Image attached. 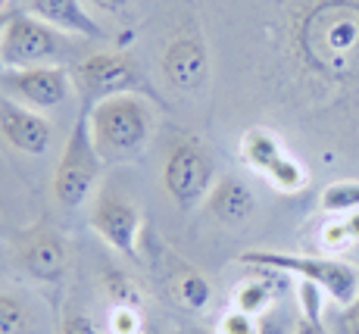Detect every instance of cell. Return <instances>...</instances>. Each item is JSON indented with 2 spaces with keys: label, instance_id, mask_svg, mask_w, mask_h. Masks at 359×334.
Returning a JSON list of instances; mask_svg holds the SVG:
<instances>
[{
  "label": "cell",
  "instance_id": "8",
  "mask_svg": "<svg viewBox=\"0 0 359 334\" xmlns=\"http://www.w3.org/2000/svg\"><path fill=\"white\" fill-rule=\"evenodd\" d=\"M72 81L85 107H94L116 94H150L144 75L137 72V62L126 51L88 53L72 66Z\"/></svg>",
  "mask_w": 359,
  "mask_h": 334
},
{
  "label": "cell",
  "instance_id": "26",
  "mask_svg": "<svg viewBox=\"0 0 359 334\" xmlns=\"http://www.w3.org/2000/svg\"><path fill=\"white\" fill-rule=\"evenodd\" d=\"M85 4H91L97 13H107V16H126V13L135 10L141 0H85Z\"/></svg>",
  "mask_w": 359,
  "mask_h": 334
},
{
  "label": "cell",
  "instance_id": "28",
  "mask_svg": "<svg viewBox=\"0 0 359 334\" xmlns=\"http://www.w3.org/2000/svg\"><path fill=\"white\" fill-rule=\"evenodd\" d=\"M10 13H0V38H4V29H6V22H10ZM0 72H4V66H0Z\"/></svg>",
  "mask_w": 359,
  "mask_h": 334
},
{
  "label": "cell",
  "instance_id": "19",
  "mask_svg": "<svg viewBox=\"0 0 359 334\" xmlns=\"http://www.w3.org/2000/svg\"><path fill=\"white\" fill-rule=\"evenodd\" d=\"M100 290L107 294L109 306H137L144 309V290L137 284L135 275H128L126 269H113L107 266L100 272Z\"/></svg>",
  "mask_w": 359,
  "mask_h": 334
},
{
  "label": "cell",
  "instance_id": "11",
  "mask_svg": "<svg viewBox=\"0 0 359 334\" xmlns=\"http://www.w3.org/2000/svg\"><path fill=\"white\" fill-rule=\"evenodd\" d=\"M13 256H16V266L41 284H60L66 278L69 247L50 222H34L22 228L13 243Z\"/></svg>",
  "mask_w": 359,
  "mask_h": 334
},
{
  "label": "cell",
  "instance_id": "7",
  "mask_svg": "<svg viewBox=\"0 0 359 334\" xmlns=\"http://www.w3.org/2000/svg\"><path fill=\"white\" fill-rule=\"evenodd\" d=\"M216 185V166L200 138H182L163 163V191L182 213L203 206Z\"/></svg>",
  "mask_w": 359,
  "mask_h": 334
},
{
  "label": "cell",
  "instance_id": "14",
  "mask_svg": "<svg viewBox=\"0 0 359 334\" xmlns=\"http://www.w3.org/2000/svg\"><path fill=\"white\" fill-rule=\"evenodd\" d=\"M22 4H25V13L38 16L41 22L53 25V29H60L69 38H81V41L107 38L103 25L85 6V0H22Z\"/></svg>",
  "mask_w": 359,
  "mask_h": 334
},
{
  "label": "cell",
  "instance_id": "24",
  "mask_svg": "<svg viewBox=\"0 0 359 334\" xmlns=\"http://www.w3.org/2000/svg\"><path fill=\"white\" fill-rule=\"evenodd\" d=\"M219 334H262L259 316H250V312H241L231 306V309L219 319Z\"/></svg>",
  "mask_w": 359,
  "mask_h": 334
},
{
  "label": "cell",
  "instance_id": "4",
  "mask_svg": "<svg viewBox=\"0 0 359 334\" xmlns=\"http://www.w3.org/2000/svg\"><path fill=\"white\" fill-rule=\"evenodd\" d=\"M103 166L107 163L94 147V135H91V107L81 103L72 131H69L63 144V153H60V163L53 169V185H50L53 200L63 210L81 206L100 187Z\"/></svg>",
  "mask_w": 359,
  "mask_h": 334
},
{
  "label": "cell",
  "instance_id": "30",
  "mask_svg": "<svg viewBox=\"0 0 359 334\" xmlns=\"http://www.w3.org/2000/svg\"><path fill=\"white\" fill-rule=\"evenodd\" d=\"M0 234H4V228H0Z\"/></svg>",
  "mask_w": 359,
  "mask_h": 334
},
{
  "label": "cell",
  "instance_id": "18",
  "mask_svg": "<svg viewBox=\"0 0 359 334\" xmlns=\"http://www.w3.org/2000/svg\"><path fill=\"white\" fill-rule=\"evenodd\" d=\"M34 309L22 290L0 288V334H32Z\"/></svg>",
  "mask_w": 359,
  "mask_h": 334
},
{
  "label": "cell",
  "instance_id": "10",
  "mask_svg": "<svg viewBox=\"0 0 359 334\" xmlns=\"http://www.w3.org/2000/svg\"><path fill=\"white\" fill-rule=\"evenodd\" d=\"M0 94L13 97L22 107L38 113H53L66 107L75 94L72 69L66 66H32V69H4L0 72Z\"/></svg>",
  "mask_w": 359,
  "mask_h": 334
},
{
  "label": "cell",
  "instance_id": "29",
  "mask_svg": "<svg viewBox=\"0 0 359 334\" xmlns=\"http://www.w3.org/2000/svg\"><path fill=\"white\" fill-rule=\"evenodd\" d=\"M6 6H10V0H0V13H10Z\"/></svg>",
  "mask_w": 359,
  "mask_h": 334
},
{
  "label": "cell",
  "instance_id": "17",
  "mask_svg": "<svg viewBox=\"0 0 359 334\" xmlns=\"http://www.w3.org/2000/svg\"><path fill=\"white\" fill-rule=\"evenodd\" d=\"M165 294L184 312H203L212 303V284L200 269L188 262H175L165 275Z\"/></svg>",
  "mask_w": 359,
  "mask_h": 334
},
{
  "label": "cell",
  "instance_id": "20",
  "mask_svg": "<svg viewBox=\"0 0 359 334\" xmlns=\"http://www.w3.org/2000/svg\"><path fill=\"white\" fill-rule=\"evenodd\" d=\"M322 297H325L322 288H316L313 281H300V288H297L300 322H297L294 334H328L325 322H322Z\"/></svg>",
  "mask_w": 359,
  "mask_h": 334
},
{
  "label": "cell",
  "instance_id": "15",
  "mask_svg": "<svg viewBox=\"0 0 359 334\" xmlns=\"http://www.w3.org/2000/svg\"><path fill=\"white\" fill-rule=\"evenodd\" d=\"M203 210L219 225H244L257 213V194L250 191V185L241 182L238 175H222V178H216L212 191L206 194Z\"/></svg>",
  "mask_w": 359,
  "mask_h": 334
},
{
  "label": "cell",
  "instance_id": "5",
  "mask_svg": "<svg viewBox=\"0 0 359 334\" xmlns=\"http://www.w3.org/2000/svg\"><path fill=\"white\" fill-rule=\"evenodd\" d=\"M72 51V38L53 25L41 22L25 10H13L10 22L0 38V66L4 69H32V66H60V60Z\"/></svg>",
  "mask_w": 359,
  "mask_h": 334
},
{
  "label": "cell",
  "instance_id": "22",
  "mask_svg": "<svg viewBox=\"0 0 359 334\" xmlns=\"http://www.w3.org/2000/svg\"><path fill=\"white\" fill-rule=\"evenodd\" d=\"M319 241H322V247L328 250V256H337V253H344V250L356 247V238L344 215H328V222L319 228Z\"/></svg>",
  "mask_w": 359,
  "mask_h": 334
},
{
  "label": "cell",
  "instance_id": "2",
  "mask_svg": "<svg viewBox=\"0 0 359 334\" xmlns=\"http://www.w3.org/2000/svg\"><path fill=\"white\" fill-rule=\"evenodd\" d=\"M156 113L144 94H116L91 107V135L103 163H131L154 141Z\"/></svg>",
  "mask_w": 359,
  "mask_h": 334
},
{
  "label": "cell",
  "instance_id": "21",
  "mask_svg": "<svg viewBox=\"0 0 359 334\" xmlns=\"http://www.w3.org/2000/svg\"><path fill=\"white\" fill-rule=\"evenodd\" d=\"M319 210L325 215H344V213L359 210V182L356 178L331 182L319 197Z\"/></svg>",
  "mask_w": 359,
  "mask_h": 334
},
{
  "label": "cell",
  "instance_id": "23",
  "mask_svg": "<svg viewBox=\"0 0 359 334\" xmlns=\"http://www.w3.org/2000/svg\"><path fill=\"white\" fill-rule=\"evenodd\" d=\"M109 334H144V309L137 306H109Z\"/></svg>",
  "mask_w": 359,
  "mask_h": 334
},
{
  "label": "cell",
  "instance_id": "25",
  "mask_svg": "<svg viewBox=\"0 0 359 334\" xmlns=\"http://www.w3.org/2000/svg\"><path fill=\"white\" fill-rule=\"evenodd\" d=\"M60 334H100L94 328L91 316L85 309H66L63 322H60Z\"/></svg>",
  "mask_w": 359,
  "mask_h": 334
},
{
  "label": "cell",
  "instance_id": "9",
  "mask_svg": "<svg viewBox=\"0 0 359 334\" xmlns=\"http://www.w3.org/2000/svg\"><path fill=\"white\" fill-rule=\"evenodd\" d=\"M141 225H144V213L126 191H116L109 185L97 187V197L91 206V228L94 234L107 243L109 250L137 260L141 256Z\"/></svg>",
  "mask_w": 359,
  "mask_h": 334
},
{
  "label": "cell",
  "instance_id": "27",
  "mask_svg": "<svg viewBox=\"0 0 359 334\" xmlns=\"http://www.w3.org/2000/svg\"><path fill=\"white\" fill-rule=\"evenodd\" d=\"M337 334H359V297L337 316Z\"/></svg>",
  "mask_w": 359,
  "mask_h": 334
},
{
  "label": "cell",
  "instance_id": "6",
  "mask_svg": "<svg viewBox=\"0 0 359 334\" xmlns=\"http://www.w3.org/2000/svg\"><path fill=\"white\" fill-rule=\"evenodd\" d=\"M241 163L250 172L262 175L275 191L281 194H300L309 185V169L300 156H294L287 150V144L281 141L278 131L266 128V125H250L241 135L238 144Z\"/></svg>",
  "mask_w": 359,
  "mask_h": 334
},
{
  "label": "cell",
  "instance_id": "13",
  "mask_svg": "<svg viewBox=\"0 0 359 334\" xmlns=\"http://www.w3.org/2000/svg\"><path fill=\"white\" fill-rule=\"evenodd\" d=\"M0 141L25 156H44L53 144V122L47 119V113L0 94Z\"/></svg>",
  "mask_w": 359,
  "mask_h": 334
},
{
  "label": "cell",
  "instance_id": "3",
  "mask_svg": "<svg viewBox=\"0 0 359 334\" xmlns=\"http://www.w3.org/2000/svg\"><path fill=\"white\" fill-rule=\"evenodd\" d=\"M238 262L247 269H278L285 275H297L300 281H313L337 306H350L359 297V266L341 260V256L287 253V250H244L238 256Z\"/></svg>",
  "mask_w": 359,
  "mask_h": 334
},
{
  "label": "cell",
  "instance_id": "12",
  "mask_svg": "<svg viewBox=\"0 0 359 334\" xmlns=\"http://www.w3.org/2000/svg\"><path fill=\"white\" fill-rule=\"evenodd\" d=\"M160 72L165 79V88L175 94L191 97L210 79V53L200 34H175L160 53Z\"/></svg>",
  "mask_w": 359,
  "mask_h": 334
},
{
  "label": "cell",
  "instance_id": "1",
  "mask_svg": "<svg viewBox=\"0 0 359 334\" xmlns=\"http://www.w3.org/2000/svg\"><path fill=\"white\" fill-rule=\"evenodd\" d=\"M285 57L319 107L359 109V0H285Z\"/></svg>",
  "mask_w": 359,
  "mask_h": 334
},
{
  "label": "cell",
  "instance_id": "16",
  "mask_svg": "<svg viewBox=\"0 0 359 334\" xmlns=\"http://www.w3.org/2000/svg\"><path fill=\"white\" fill-rule=\"evenodd\" d=\"M287 278L291 275L278 272V269H250L244 281L234 284L231 306L241 312H250V316H262V312L272 309L275 297L287 284Z\"/></svg>",
  "mask_w": 359,
  "mask_h": 334
}]
</instances>
